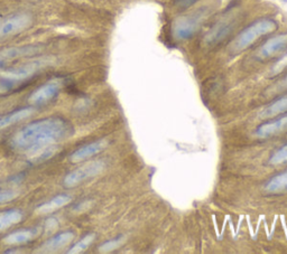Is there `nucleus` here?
Segmentation results:
<instances>
[{
    "instance_id": "nucleus-27",
    "label": "nucleus",
    "mask_w": 287,
    "mask_h": 254,
    "mask_svg": "<svg viewBox=\"0 0 287 254\" xmlns=\"http://www.w3.org/2000/svg\"><path fill=\"white\" fill-rule=\"evenodd\" d=\"M200 0H175L174 4L177 8L180 9H187L192 7L193 5H196Z\"/></svg>"
},
{
    "instance_id": "nucleus-24",
    "label": "nucleus",
    "mask_w": 287,
    "mask_h": 254,
    "mask_svg": "<svg viewBox=\"0 0 287 254\" xmlns=\"http://www.w3.org/2000/svg\"><path fill=\"white\" fill-rule=\"evenodd\" d=\"M56 151H57V148L56 147H51V146H48V147L40 150V154L35 156L33 158V164L42 163V161L50 159L53 155H55Z\"/></svg>"
},
{
    "instance_id": "nucleus-3",
    "label": "nucleus",
    "mask_w": 287,
    "mask_h": 254,
    "mask_svg": "<svg viewBox=\"0 0 287 254\" xmlns=\"http://www.w3.org/2000/svg\"><path fill=\"white\" fill-rule=\"evenodd\" d=\"M208 15L209 10L207 8H200L191 14L176 18L172 25L173 35L176 40L180 41L192 39L202 27Z\"/></svg>"
},
{
    "instance_id": "nucleus-25",
    "label": "nucleus",
    "mask_w": 287,
    "mask_h": 254,
    "mask_svg": "<svg viewBox=\"0 0 287 254\" xmlns=\"http://www.w3.org/2000/svg\"><path fill=\"white\" fill-rule=\"evenodd\" d=\"M18 197V192L15 189H0V205L9 203Z\"/></svg>"
},
{
    "instance_id": "nucleus-10",
    "label": "nucleus",
    "mask_w": 287,
    "mask_h": 254,
    "mask_svg": "<svg viewBox=\"0 0 287 254\" xmlns=\"http://www.w3.org/2000/svg\"><path fill=\"white\" fill-rule=\"evenodd\" d=\"M41 50L42 47L40 45H24L5 48V50L0 51V69L7 66L10 62L15 61V59L33 56L41 52Z\"/></svg>"
},
{
    "instance_id": "nucleus-13",
    "label": "nucleus",
    "mask_w": 287,
    "mask_h": 254,
    "mask_svg": "<svg viewBox=\"0 0 287 254\" xmlns=\"http://www.w3.org/2000/svg\"><path fill=\"white\" fill-rule=\"evenodd\" d=\"M74 239V233L72 231H66L62 232V233H58L56 235H54L51 237L50 240H47L45 243H43L41 245L40 250L37 252L41 253H52L55 252L59 248H62L64 246H67L70 244Z\"/></svg>"
},
{
    "instance_id": "nucleus-28",
    "label": "nucleus",
    "mask_w": 287,
    "mask_h": 254,
    "mask_svg": "<svg viewBox=\"0 0 287 254\" xmlns=\"http://www.w3.org/2000/svg\"><path fill=\"white\" fill-rule=\"evenodd\" d=\"M58 226V222L56 219H48L45 222V230L47 231H53V230H56Z\"/></svg>"
},
{
    "instance_id": "nucleus-2",
    "label": "nucleus",
    "mask_w": 287,
    "mask_h": 254,
    "mask_svg": "<svg viewBox=\"0 0 287 254\" xmlns=\"http://www.w3.org/2000/svg\"><path fill=\"white\" fill-rule=\"evenodd\" d=\"M278 28L277 21L273 18H261L254 20L253 23L248 25L246 28H243L238 36L232 42L230 46V51L232 53H240L250 47L254 42L258 41L261 37L266 36L273 33Z\"/></svg>"
},
{
    "instance_id": "nucleus-11",
    "label": "nucleus",
    "mask_w": 287,
    "mask_h": 254,
    "mask_svg": "<svg viewBox=\"0 0 287 254\" xmlns=\"http://www.w3.org/2000/svg\"><path fill=\"white\" fill-rule=\"evenodd\" d=\"M287 130V113L284 116H276L273 117L272 120L265 121L264 123L259 124L254 130L256 137L262 139H267L270 137L277 136L281 132Z\"/></svg>"
},
{
    "instance_id": "nucleus-12",
    "label": "nucleus",
    "mask_w": 287,
    "mask_h": 254,
    "mask_svg": "<svg viewBox=\"0 0 287 254\" xmlns=\"http://www.w3.org/2000/svg\"><path fill=\"white\" fill-rule=\"evenodd\" d=\"M108 144H109V141H108L107 139H100V140H97V141L81 146L80 148L74 150L73 153L70 155L69 159L71 163H74V164L81 163V161L89 159L91 158V157H93L95 155H98L99 153H101L102 150H105L108 147Z\"/></svg>"
},
{
    "instance_id": "nucleus-20",
    "label": "nucleus",
    "mask_w": 287,
    "mask_h": 254,
    "mask_svg": "<svg viewBox=\"0 0 287 254\" xmlns=\"http://www.w3.org/2000/svg\"><path fill=\"white\" fill-rule=\"evenodd\" d=\"M94 240H95L94 233L86 234L82 240H80L78 243H75V244L70 248V250L68 251V254H78V253L84 252L86 248L92 244V242H93Z\"/></svg>"
},
{
    "instance_id": "nucleus-22",
    "label": "nucleus",
    "mask_w": 287,
    "mask_h": 254,
    "mask_svg": "<svg viewBox=\"0 0 287 254\" xmlns=\"http://www.w3.org/2000/svg\"><path fill=\"white\" fill-rule=\"evenodd\" d=\"M284 163H287V143L274 151L268 159L269 165H280Z\"/></svg>"
},
{
    "instance_id": "nucleus-1",
    "label": "nucleus",
    "mask_w": 287,
    "mask_h": 254,
    "mask_svg": "<svg viewBox=\"0 0 287 254\" xmlns=\"http://www.w3.org/2000/svg\"><path fill=\"white\" fill-rule=\"evenodd\" d=\"M73 128L66 119L50 117L27 124L10 139V147L17 153H37L48 146L69 138Z\"/></svg>"
},
{
    "instance_id": "nucleus-14",
    "label": "nucleus",
    "mask_w": 287,
    "mask_h": 254,
    "mask_svg": "<svg viewBox=\"0 0 287 254\" xmlns=\"http://www.w3.org/2000/svg\"><path fill=\"white\" fill-rule=\"evenodd\" d=\"M42 232L41 228H30L25 230H18L15 231L13 233L8 234L3 239L5 244L8 245H15V244H23L35 240L36 237H39Z\"/></svg>"
},
{
    "instance_id": "nucleus-9",
    "label": "nucleus",
    "mask_w": 287,
    "mask_h": 254,
    "mask_svg": "<svg viewBox=\"0 0 287 254\" xmlns=\"http://www.w3.org/2000/svg\"><path fill=\"white\" fill-rule=\"evenodd\" d=\"M62 89V82L58 80H53L41 85L29 95L28 103L31 105H42L53 100Z\"/></svg>"
},
{
    "instance_id": "nucleus-29",
    "label": "nucleus",
    "mask_w": 287,
    "mask_h": 254,
    "mask_svg": "<svg viewBox=\"0 0 287 254\" xmlns=\"http://www.w3.org/2000/svg\"><path fill=\"white\" fill-rule=\"evenodd\" d=\"M280 2H284V3H287V0H280Z\"/></svg>"
},
{
    "instance_id": "nucleus-5",
    "label": "nucleus",
    "mask_w": 287,
    "mask_h": 254,
    "mask_svg": "<svg viewBox=\"0 0 287 254\" xmlns=\"http://www.w3.org/2000/svg\"><path fill=\"white\" fill-rule=\"evenodd\" d=\"M53 63V58L51 57H41L36 58L34 61H29L24 64H20V65L6 69V71L0 72V74L4 75L8 79L18 85V88L26 85L28 83V81H30L35 77L36 73H39L41 69L44 67L51 65Z\"/></svg>"
},
{
    "instance_id": "nucleus-23",
    "label": "nucleus",
    "mask_w": 287,
    "mask_h": 254,
    "mask_svg": "<svg viewBox=\"0 0 287 254\" xmlns=\"http://www.w3.org/2000/svg\"><path fill=\"white\" fill-rule=\"evenodd\" d=\"M286 68H287V51L274 63V65L272 66V68H270L269 75L270 77H276V75L284 72Z\"/></svg>"
},
{
    "instance_id": "nucleus-15",
    "label": "nucleus",
    "mask_w": 287,
    "mask_h": 254,
    "mask_svg": "<svg viewBox=\"0 0 287 254\" xmlns=\"http://www.w3.org/2000/svg\"><path fill=\"white\" fill-rule=\"evenodd\" d=\"M264 191L267 194H281L287 192V170L272 176L265 183Z\"/></svg>"
},
{
    "instance_id": "nucleus-4",
    "label": "nucleus",
    "mask_w": 287,
    "mask_h": 254,
    "mask_svg": "<svg viewBox=\"0 0 287 254\" xmlns=\"http://www.w3.org/2000/svg\"><path fill=\"white\" fill-rule=\"evenodd\" d=\"M239 13L236 8L228 10L216 23L211 27V29L204 36L205 45L213 47L221 44L234 33L236 26L239 23Z\"/></svg>"
},
{
    "instance_id": "nucleus-17",
    "label": "nucleus",
    "mask_w": 287,
    "mask_h": 254,
    "mask_svg": "<svg viewBox=\"0 0 287 254\" xmlns=\"http://www.w3.org/2000/svg\"><path fill=\"white\" fill-rule=\"evenodd\" d=\"M71 201H72L71 196L67 195V194H59V195H56L55 197L51 198L50 201H47L45 203H43L42 205H40V206L36 208V210L40 214L52 213L54 212V210L66 206V205H68Z\"/></svg>"
},
{
    "instance_id": "nucleus-19",
    "label": "nucleus",
    "mask_w": 287,
    "mask_h": 254,
    "mask_svg": "<svg viewBox=\"0 0 287 254\" xmlns=\"http://www.w3.org/2000/svg\"><path fill=\"white\" fill-rule=\"evenodd\" d=\"M23 220V213L19 209H8L0 213V232L19 223Z\"/></svg>"
},
{
    "instance_id": "nucleus-6",
    "label": "nucleus",
    "mask_w": 287,
    "mask_h": 254,
    "mask_svg": "<svg viewBox=\"0 0 287 254\" xmlns=\"http://www.w3.org/2000/svg\"><path fill=\"white\" fill-rule=\"evenodd\" d=\"M34 24V16L29 12H17L0 19V42L23 33Z\"/></svg>"
},
{
    "instance_id": "nucleus-26",
    "label": "nucleus",
    "mask_w": 287,
    "mask_h": 254,
    "mask_svg": "<svg viewBox=\"0 0 287 254\" xmlns=\"http://www.w3.org/2000/svg\"><path fill=\"white\" fill-rule=\"evenodd\" d=\"M287 90V74H285V77H283V79H280L279 81H277L272 88H270L266 93L267 94H276V93H280V92L286 91Z\"/></svg>"
},
{
    "instance_id": "nucleus-18",
    "label": "nucleus",
    "mask_w": 287,
    "mask_h": 254,
    "mask_svg": "<svg viewBox=\"0 0 287 254\" xmlns=\"http://www.w3.org/2000/svg\"><path fill=\"white\" fill-rule=\"evenodd\" d=\"M286 112H287V96H280V98L274 100L272 103L265 107L261 113V118H273Z\"/></svg>"
},
{
    "instance_id": "nucleus-8",
    "label": "nucleus",
    "mask_w": 287,
    "mask_h": 254,
    "mask_svg": "<svg viewBox=\"0 0 287 254\" xmlns=\"http://www.w3.org/2000/svg\"><path fill=\"white\" fill-rule=\"evenodd\" d=\"M287 48V33L275 35L270 37L258 48L256 58L258 61H267V59L277 55L278 53Z\"/></svg>"
},
{
    "instance_id": "nucleus-16",
    "label": "nucleus",
    "mask_w": 287,
    "mask_h": 254,
    "mask_svg": "<svg viewBox=\"0 0 287 254\" xmlns=\"http://www.w3.org/2000/svg\"><path fill=\"white\" fill-rule=\"evenodd\" d=\"M34 112H35L34 106H26V107H21V109L15 110L13 112L8 113V115L0 118V130L9 126H12V124L14 123H17L19 121L25 120L26 118H28L29 116L33 115Z\"/></svg>"
},
{
    "instance_id": "nucleus-21",
    "label": "nucleus",
    "mask_w": 287,
    "mask_h": 254,
    "mask_svg": "<svg viewBox=\"0 0 287 254\" xmlns=\"http://www.w3.org/2000/svg\"><path fill=\"white\" fill-rule=\"evenodd\" d=\"M124 236L120 235V236H117L115 239H111L109 241H106L105 243H102V244L98 247V251L100 253H109L117 250V248L120 247L123 243H124Z\"/></svg>"
},
{
    "instance_id": "nucleus-7",
    "label": "nucleus",
    "mask_w": 287,
    "mask_h": 254,
    "mask_svg": "<svg viewBox=\"0 0 287 254\" xmlns=\"http://www.w3.org/2000/svg\"><path fill=\"white\" fill-rule=\"evenodd\" d=\"M105 169H106L105 161L102 160L90 161V163L79 167V168L72 170L71 172H69V174L64 177L63 185L67 188L75 187L78 186L79 184L90 179V178H93L95 176L100 175Z\"/></svg>"
}]
</instances>
